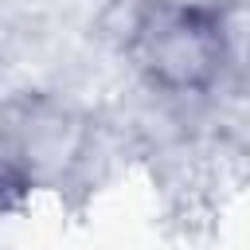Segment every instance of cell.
I'll list each match as a JSON object with an SVG mask.
<instances>
[{
    "mask_svg": "<svg viewBox=\"0 0 250 250\" xmlns=\"http://www.w3.org/2000/svg\"><path fill=\"white\" fill-rule=\"evenodd\" d=\"M133 59L160 94H211L230 70L219 4L156 0Z\"/></svg>",
    "mask_w": 250,
    "mask_h": 250,
    "instance_id": "obj_1",
    "label": "cell"
},
{
    "mask_svg": "<svg viewBox=\"0 0 250 250\" xmlns=\"http://www.w3.org/2000/svg\"><path fill=\"white\" fill-rule=\"evenodd\" d=\"M4 121V160L27 184H59L90 152V121L55 98H23Z\"/></svg>",
    "mask_w": 250,
    "mask_h": 250,
    "instance_id": "obj_2",
    "label": "cell"
},
{
    "mask_svg": "<svg viewBox=\"0 0 250 250\" xmlns=\"http://www.w3.org/2000/svg\"><path fill=\"white\" fill-rule=\"evenodd\" d=\"M152 8H156V0H105L102 12L94 16V35L105 47L133 55V47L141 43V35L152 20Z\"/></svg>",
    "mask_w": 250,
    "mask_h": 250,
    "instance_id": "obj_3",
    "label": "cell"
},
{
    "mask_svg": "<svg viewBox=\"0 0 250 250\" xmlns=\"http://www.w3.org/2000/svg\"><path fill=\"white\" fill-rule=\"evenodd\" d=\"M223 31H227V51H230V70L250 66V0H230L219 4Z\"/></svg>",
    "mask_w": 250,
    "mask_h": 250,
    "instance_id": "obj_4",
    "label": "cell"
}]
</instances>
